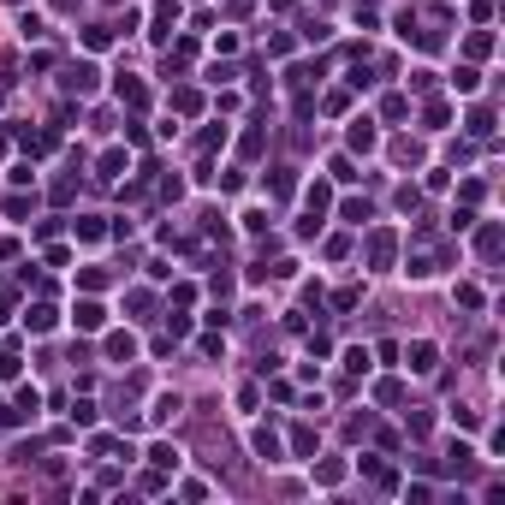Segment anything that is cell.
<instances>
[{"label":"cell","instance_id":"cell-1","mask_svg":"<svg viewBox=\"0 0 505 505\" xmlns=\"http://www.w3.org/2000/svg\"><path fill=\"white\" fill-rule=\"evenodd\" d=\"M72 321L84 327V333H95V327L107 321V309H102V303H77V315H72Z\"/></svg>","mask_w":505,"mask_h":505},{"label":"cell","instance_id":"cell-2","mask_svg":"<svg viewBox=\"0 0 505 505\" xmlns=\"http://www.w3.org/2000/svg\"><path fill=\"white\" fill-rule=\"evenodd\" d=\"M369 262H374V267L392 262V232H374V238H369Z\"/></svg>","mask_w":505,"mask_h":505},{"label":"cell","instance_id":"cell-3","mask_svg":"<svg viewBox=\"0 0 505 505\" xmlns=\"http://www.w3.org/2000/svg\"><path fill=\"white\" fill-rule=\"evenodd\" d=\"M66 89H77V95H89V89H95V66H77V72H66Z\"/></svg>","mask_w":505,"mask_h":505},{"label":"cell","instance_id":"cell-4","mask_svg":"<svg viewBox=\"0 0 505 505\" xmlns=\"http://www.w3.org/2000/svg\"><path fill=\"white\" fill-rule=\"evenodd\" d=\"M434 356H440L434 345H410V369H416V374H428V369H434Z\"/></svg>","mask_w":505,"mask_h":505},{"label":"cell","instance_id":"cell-5","mask_svg":"<svg viewBox=\"0 0 505 505\" xmlns=\"http://www.w3.org/2000/svg\"><path fill=\"white\" fill-rule=\"evenodd\" d=\"M24 321H30V333H48V327H54V309H48V303H36Z\"/></svg>","mask_w":505,"mask_h":505},{"label":"cell","instance_id":"cell-6","mask_svg":"<svg viewBox=\"0 0 505 505\" xmlns=\"http://www.w3.org/2000/svg\"><path fill=\"white\" fill-rule=\"evenodd\" d=\"M351 149H374V131H369V119H356V125H351Z\"/></svg>","mask_w":505,"mask_h":505},{"label":"cell","instance_id":"cell-7","mask_svg":"<svg viewBox=\"0 0 505 505\" xmlns=\"http://www.w3.org/2000/svg\"><path fill=\"white\" fill-rule=\"evenodd\" d=\"M178 410H184V404H178L173 392H166V399H155V410H149V416H155V422H166V416H178Z\"/></svg>","mask_w":505,"mask_h":505},{"label":"cell","instance_id":"cell-8","mask_svg":"<svg viewBox=\"0 0 505 505\" xmlns=\"http://www.w3.org/2000/svg\"><path fill=\"white\" fill-rule=\"evenodd\" d=\"M256 452H262V458H267V464H274V458H280V440H274V434H267V428H262V434H256Z\"/></svg>","mask_w":505,"mask_h":505},{"label":"cell","instance_id":"cell-9","mask_svg":"<svg viewBox=\"0 0 505 505\" xmlns=\"http://www.w3.org/2000/svg\"><path fill=\"white\" fill-rule=\"evenodd\" d=\"M119 95H125L131 107H143V102H149V89H143V84H119Z\"/></svg>","mask_w":505,"mask_h":505}]
</instances>
